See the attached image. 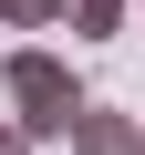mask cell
Returning <instances> with one entry per match:
<instances>
[{"label": "cell", "instance_id": "5b68a950", "mask_svg": "<svg viewBox=\"0 0 145 155\" xmlns=\"http://www.w3.org/2000/svg\"><path fill=\"white\" fill-rule=\"evenodd\" d=\"M0 155H31V134H21V124H11V114H0Z\"/></svg>", "mask_w": 145, "mask_h": 155}, {"label": "cell", "instance_id": "3957f363", "mask_svg": "<svg viewBox=\"0 0 145 155\" xmlns=\"http://www.w3.org/2000/svg\"><path fill=\"white\" fill-rule=\"evenodd\" d=\"M135 11H124V0H72V41H114Z\"/></svg>", "mask_w": 145, "mask_h": 155}, {"label": "cell", "instance_id": "6da1fadb", "mask_svg": "<svg viewBox=\"0 0 145 155\" xmlns=\"http://www.w3.org/2000/svg\"><path fill=\"white\" fill-rule=\"evenodd\" d=\"M0 93H11V124L31 134V145H72V124H83V83H72V62L62 52H11L0 62Z\"/></svg>", "mask_w": 145, "mask_h": 155}, {"label": "cell", "instance_id": "277c9868", "mask_svg": "<svg viewBox=\"0 0 145 155\" xmlns=\"http://www.w3.org/2000/svg\"><path fill=\"white\" fill-rule=\"evenodd\" d=\"M72 21V0H0V31H52Z\"/></svg>", "mask_w": 145, "mask_h": 155}, {"label": "cell", "instance_id": "7a4b0ae2", "mask_svg": "<svg viewBox=\"0 0 145 155\" xmlns=\"http://www.w3.org/2000/svg\"><path fill=\"white\" fill-rule=\"evenodd\" d=\"M72 155H145V124L124 104H83V124H72Z\"/></svg>", "mask_w": 145, "mask_h": 155}]
</instances>
